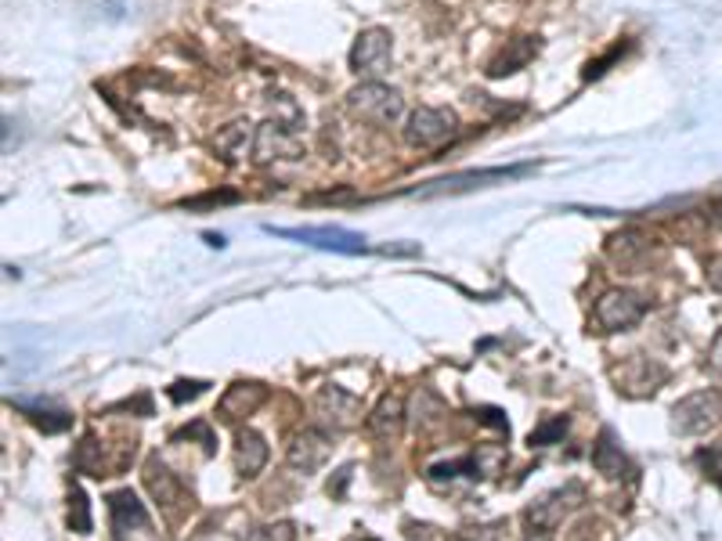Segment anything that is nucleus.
Here are the masks:
<instances>
[{
    "label": "nucleus",
    "mask_w": 722,
    "mask_h": 541,
    "mask_svg": "<svg viewBox=\"0 0 722 541\" xmlns=\"http://www.w3.org/2000/svg\"><path fill=\"white\" fill-rule=\"evenodd\" d=\"M582 499H586V491H582L578 483H567V488L549 491L538 502L527 505V513H524L527 541H553L556 527L564 524V516L571 509H578Z\"/></svg>",
    "instance_id": "1"
},
{
    "label": "nucleus",
    "mask_w": 722,
    "mask_h": 541,
    "mask_svg": "<svg viewBox=\"0 0 722 541\" xmlns=\"http://www.w3.org/2000/svg\"><path fill=\"white\" fill-rule=\"evenodd\" d=\"M394 62V37L380 26L362 29L358 40L351 48V69L358 73L365 84H380V79L391 73Z\"/></svg>",
    "instance_id": "2"
},
{
    "label": "nucleus",
    "mask_w": 722,
    "mask_h": 541,
    "mask_svg": "<svg viewBox=\"0 0 722 541\" xmlns=\"http://www.w3.org/2000/svg\"><path fill=\"white\" fill-rule=\"evenodd\" d=\"M722 426V394L719 390H697L672 408V430L683 437H701Z\"/></svg>",
    "instance_id": "3"
},
{
    "label": "nucleus",
    "mask_w": 722,
    "mask_h": 541,
    "mask_svg": "<svg viewBox=\"0 0 722 541\" xmlns=\"http://www.w3.org/2000/svg\"><path fill=\"white\" fill-rule=\"evenodd\" d=\"M109 524L117 541H156V527L148 520L145 502L131 488L109 494Z\"/></svg>",
    "instance_id": "4"
},
{
    "label": "nucleus",
    "mask_w": 722,
    "mask_h": 541,
    "mask_svg": "<svg viewBox=\"0 0 722 541\" xmlns=\"http://www.w3.org/2000/svg\"><path fill=\"white\" fill-rule=\"evenodd\" d=\"M347 112L354 120L387 126V123H394L401 112H405V101H401L397 90L387 87V84H362L347 95Z\"/></svg>",
    "instance_id": "5"
},
{
    "label": "nucleus",
    "mask_w": 722,
    "mask_h": 541,
    "mask_svg": "<svg viewBox=\"0 0 722 541\" xmlns=\"http://www.w3.org/2000/svg\"><path fill=\"white\" fill-rule=\"evenodd\" d=\"M647 315V300L633 290H611L603 293L592 307V318L600 332H625Z\"/></svg>",
    "instance_id": "6"
},
{
    "label": "nucleus",
    "mask_w": 722,
    "mask_h": 541,
    "mask_svg": "<svg viewBox=\"0 0 722 541\" xmlns=\"http://www.w3.org/2000/svg\"><path fill=\"white\" fill-rule=\"evenodd\" d=\"M455 131H460V120H455V112L419 106V109L408 116L405 142H408L412 148H438V145L449 142V137H455Z\"/></svg>",
    "instance_id": "7"
},
{
    "label": "nucleus",
    "mask_w": 722,
    "mask_h": 541,
    "mask_svg": "<svg viewBox=\"0 0 722 541\" xmlns=\"http://www.w3.org/2000/svg\"><path fill=\"white\" fill-rule=\"evenodd\" d=\"M521 174H527V167L466 170V174H452V177H441V181L423 184V188H412L408 195H419V199H433V195H463V192H474V188H488V184H499V181L521 177Z\"/></svg>",
    "instance_id": "8"
},
{
    "label": "nucleus",
    "mask_w": 722,
    "mask_h": 541,
    "mask_svg": "<svg viewBox=\"0 0 722 541\" xmlns=\"http://www.w3.org/2000/svg\"><path fill=\"white\" fill-rule=\"evenodd\" d=\"M315 419L329 426V430H354V426L362 422V401L351 394V390H343L336 383H326L322 390L315 394Z\"/></svg>",
    "instance_id": "9"
},
{
    "label": "nucleus",
    "mask_w": 722,
    "mask_h": 541,
    "mask_svg": "<svg viewBox=\"0 0 722 541\" xmlns=\"http://www.w3.org/2000/svg\"><path fill=\"white\" fill-rule=\"evenodd\" d=\"M268 232L279 235V238L304 242V246H315V249L343 253V257L369 253V246H365V238L358 232H343V228H268Z\"/></svg>",
    "instance_id": "10"
},
{
    "label": "nucleus",
    "mask_w": 722,
    "mask_h": 541,
    "mask_svg": "<svg viewBox=\"0 0 722 541\" xmlns=\"http://www.w3.org/2000/svg\"><path fill=\"white\" fill-rule=\"evenodd\" d=\"M254 156H257V163H271V159H296L301 156V137L293 134V126H285L279 120H268V123L257 126Z\"/></svg>",
    "instance_id": "11"
},
{
    "label": "nucleus",
    "mask_w": 722,
    "mask_h": 541,
    "mask_svg": "<svg viewBox=\"0 0 722 541\" xmlns=\"http://www.w3.org/2000/svg\"><path fill=\"white\" fill-rule=\"evenodd\" d=\"M329 458V437L322 430H301L293 433L290 447H285V463H290L296 474H318Z\"/></svg>",
    "instance_id": "12"
},
{
    "label": "nucleus",
    "mask_w": 722,
    "mask_h": 541,
    "mask_svg": "<svg viewBox=\"0 0 722 541\" xmlns=\"http://www.w3.org/2000/svg\"><path fill=\"white\" fill-rule=\"evenodd\" d=\"M264 397H268V390H264L260 383H232L228 386V394L221 397V405H217V419L238 422V419L254 416V411L264 405Z\"/></svg>",
    "instance_id": "13"
},
{
    "label": "nucleus",
    "mask_w": 722,
    "mask_h": 541,
    "mask_svg": "<svg viewBox=\"0 0 722 541\" xmlns=\"http://www.w3.org/2000/svg\"><path fill=\"white\" fill-rule=\"evenodd\" d=\"M365 426H369V433L376 437V441H383V444L397 441L401 426H405V401H401L397 394L380 397V405L372 408V416L365 419Z\"/></svg>",
    "instance_id": "14"
},
{
    "label": "nucleus",
    "mask_w": 722,
    "mask_h": 541,
    "mask_svg": "<svg viewBox=\"0 0 722 541\" xmlns=\"http://www.w3.org/2000/svg\"><path fill=\"white\" fill-rule=\"evenodd\" d=\"M264 463H268V444L257 430H238L235 433V474L254 480Z\"/></svg>",
    "instance_id": "15"
},
{
    "label": "nucleus",
    "mask_w": 722,
    "mask_h": 541,
    "mask_svg": "<svg viewBox=\"0 0 722 541\" xmlns=\"http://www.w3.org/2000/svg\"><path fill=\"white\" fill-rule=\"evenodd\" d=\"M592 466H596V474H603L607 480H622V477L633 474V463L625 458L622 444H614V433H611V430H603L600 441H596V447H592Z\"/></svg>",
    "instance_id": "16"
},
{
    "label": "nucleus",
    "mask_w": 722,
    "mask_h": 541,
    "mask_svg": "<svg viewBox=\"0 0 722 541\" xmlns=\"http://www.w3.org/2000/svg\"><path fill=\"white\" fill-rule=\"evenodd\" d=\"M145 488L152 491V499L163 505V509H178L181 499H185V491H181L178 477L170 474V469L159 463V458H148V466H145Z\"/></svg>",
    "instance_id": "17"
},
{
    "label": "nucleus",
    "mask_w": 722,
    "mask_h": 541,
    "mask_svg": "<svg viewBox=\"0 0 722 541\" xmlns=\"http://www.w3.org/2000/svg\"><path fill=\"white\" fill-rule=\"evenodd\" d=\"M535 51H538V40H531V37L510 40V48L488 65V76H510V73H517V69H524L527 62L535 59Z\"/></svg>",
    "instance_id": "18"
},
{
    "label": "nucleus",
    "mask_w": 722,
    "mask_h": 541,
    "mask_svg": "<svg viewBox=\"0 0 722 541\" xmlns=\"http://www.w3.org/2000/svg\"><path fill=\"white\" fill-rule=\"evenodd\" d=\"M427 477H430V483H452V480H460V477L480 480V477H485V466H480V455L474 452V455H466V458H455V463L430 466Z\"/></svg>",
    "instance_id": "19"
},
{
    "label": "nucleus",
    "mask_w": 722,
    "mask_h": 541,
    "mask_svg": "<svg viewBox=\"0 0 722 541\" xmlns=\"http://www.w3.org/2000/svg\"><path fill=\"white\" fill-rule=\"evenodd\" d=\"M15 405L26 411L29 422L37 426V430H44V433H62V430H69V426H73V416H69V411H62V408L29 405V401H15Z\"/></svg>",
    "instance_id": "20"
},
{
    "label": "nucleus",
    "mask_w": 722,
    "mask_h": 541,
    "mask_svg": "<svg viewBox=\"0 0 722 541\" xmlns=\"http://www.w3.org/2000/svg\"><path fill=\"white\" fill-rule=\"evenodd\" d=\"M249 142H257V134L249 131V123H232V126H224V131L217 134L213 145L224 159H238V156H246Z\"/></svg>",
    "instance_id": "21"
},
{
    "label": "nucleus",
    "mask_w": 722,
    "mask_h": 541,
    "mask_svg": "<svg viewBox=\"0 0 722 541\" xmlns=\"http://www.w3.org/2000/svg\"><path fill=\"white\" fill-rule=\"evenodd\" d=\"M69 531L90 534V505H87V494L79 488L69 491Z\"/></svg>",
    "instance_id": "22"
},
{
    "label": "nucleus",
    "mask_w": 722,
    "mask_h": 541,
    "mask_svg": "<svg viewBox=\"0 0 722 541\" xmlns=\"http://www.w3.org/2000/svg\"><path fill=\"white\" fill-rule=\"evenodd\" d=\"M567 416H553V419H546L542 426H535L531 430V437H527V444L531 447H549V444H556L560 437L567 433Z\"/></svg>",
    "instance_id": "23"
},
{
    "label": "nucleus",
    "mask_w": 722,
    "mask_h": 541,
    "mask_svg": "<svg viewBox=\"0 0 722 541\" xmlns=\"http://www.w3.org/2000/svg\"><path fill=\"white\" fill-rule=\"evenodd\" d=\"M243 541H296V524L293 520H279V524H264L246 531Z\"/></svg>",
    "instance_id": "24"
},
{
    "label": "nucleus",
    "mask_w": 722,
    "mask_h": 541,
    "mask_svg": "<svg viewBox=\"0 0 722 541\" xmlns=\"http://www.w3.org/2000/svg\"><path fill=\"white\" fill-rule=\"evenodd\" d=\"M697 463H701L705 477L715 483V488L722 491V444H708L697 452Z\"/></svg>",
    "instance_id": "25"
},
{
    "label": "nucleus",
    "mask_w": 722,
    "mask_h": 541,
    "mask_svg": "<svg viewBox=\"0 0 722 541\" xmlns=\"http://www.w3.org/2000/svg\"><path fill=\"white\" fill-rule=\"evenodd\" d=\"M203 390H206V383H199V379H178V383L170 386V401H174V405H185V401H196Z\"/></svg>",
    "instance_id": "26"
},
{
    "label": "nucleus",
    "mask_w": 722,
    "mask_h": 541,
    "mask_svg": "<svg viewBox=\"0 0 722 541\" xmlns=\"http://www.w3.org/2000/svg\"><path fill=\"white\" fill-rule=\"evenodd\" d=\"M351 477H354V466L336 469V480H329V494H332V499H343V491H347Z\"/></svg>",
    "instance_id": "27"
},
{
    "label": "nucleus",
    "mask_w": 722,
    "mask_h": 541,
    "mask_svg": "<svg viewBox=\"0 0 722 541\" xmlns=\"http://www.w3.org/2000/svg\"><path fill=\"white\" fill-rule=\"evenodd\" d=\"M455 541H499V527H469V531Z\"/></svg>",
    "instance_id": "28"
},
{
    "label": "nucleus",
    "mask_w": 722,
    "mask_h": 541,
    "mask_svg": "<svg viewBox=\"0 0 722 541\" xmlns=\"http://www.w3.org/2000/svg\"><path fill=\"white\" fill-rule=\"evenodd\" d=\"M708 365L715 368V376H722V329L715 332L712 347H708Z\"/></svg>",
    "instance_id": "29"
},
{
    "label": "nucleus",
    "mask_w": 722,
    "mask_h": 541,
    "mask_svg": "<svg viewBox=\"0 0 722 541\" xmlns=\"http://www.w3.org/2000/svg\"><path fill=\"white\" fill-rule=\"evenodd\" d=\"M708 285H712V290L722 296V260H715L712 268H708Z\"/></svg>",
    "instance_id": "30"
},
{
    "label": "nucleus",
    "mask_w": 722,
    "mask_h": 541,
    "mask_svg": "<svg viewBox=\"0 0 722 541\" xmlns=\"http://www.w3.org/2000/svg\"><path fill=\"white\" fill-rule=\"evenodd\" d=\"M351 541H376V538H369V534H362V538H351Z\"/></svg>",
    "instance_id": "31"
}]
</instances>
